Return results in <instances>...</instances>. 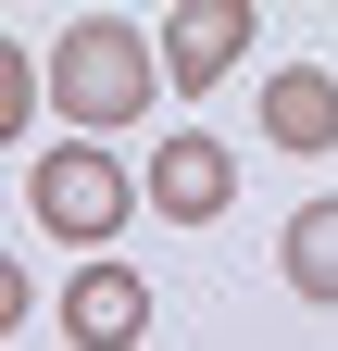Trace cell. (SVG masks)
Instances as JSON below:
<instances>
[{"mask_svg": "<svg viewBox=\"0 0 338 351\" xmlns=\"http://www.w3.org/2000/svg\"><path fill=\"white\" fill-rule=\"evenodd\" d=\"M163 88V38H138L125 13H75L63 51H51V101L88 125V138H113V125H138Z\"/></svg>", "mask_w": 338, "mask_h": 351, "instance_id": "6da1fadb", "label": "cell"}, {"mask_svg": "<svg viewBox=\"0 0 338 351\" xmlns=\"http://www.w3.org/2000/svg\"><path fill=\"white\" fill-rule=\"evenodd\" d=\"M238 201V163L213 138H163L151 151V213H176V226H213V213Z\"/></svg>", "mask_w": 338, "mask_h": 351, "instance_id": "5b68a950", "label": "cell"}, {"mask_svg": "<svg viewBox=\"0 0 338 351\" xmlns=\"http://www.w3.org/2000/svg\"><path fill=\"white\" fill-rule=\"evenodd\" d=\"M63 339H75V351H138V339H151V289H138V263H75V289H63Z\"/></svg>", "mask_w": 338, "mask_h": 351, "instance_id": "3957f363", "label": "cell"}, {"mask_svg": "<svg viewBox=\"0 0 338 351\" xmlns=\"http://www.w3.org/2000/svg\"><path fill=\"white\" fill-rule=\"evenodd\" d=\"M238 51H250V0H188V13H163V75L176 88L238 75Z\"/></svg>", "mask_w": 338, "mask_h": 351, "instance_id": "277c9868", "label": "cell"}, {"mask_svg": "<svg viewBox=\"0 0 338 351\" xmlns=\"http://www.w3.org/2000/svg\"><path fill=\"white\" fill-rule=\"evenodd\" d=\"M25 201H38V226H51V239L101 251V263H113V226L138 213V189H125V163H101V138L38 151V163H25Z\"/></svg>", "mask_w": 338, "mask_h": 351, "instance_id": "7a4b0ae2", "label": "cell"}, {"mask_svg": "<svg viewBox=\"0 0 338 351\" xmlns=\"http://www.w3.org/2000/svg\"><path fill=\"white\" fill-rule=\"evenodd\" d=\"M276 276L301 289V301H338V201H301V213H288V239H276Z\"/></svg>", "mask_w": 338, "mask_h": 351, "instance_id": "52a82bcc", "label": "cell"}, {"mask_svg": "<svg viewBox=\"0 0 338 351\" xmlns=\"http://www.w3.org/2000/svg\"><path fill=\"white\" fill-rule=\"evenodd\" d=\"M263 138L276 151H338V75L326 63H288V75H263Z\"/></svg>", "mask_w": 338, "mask_h": 351, "instance_id": "8992f818", "label": "cell"}]
</instances>
